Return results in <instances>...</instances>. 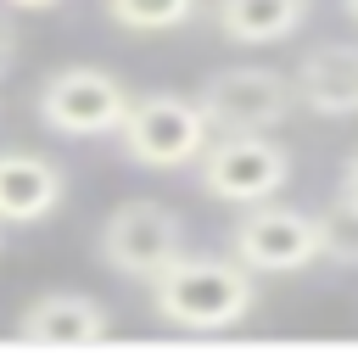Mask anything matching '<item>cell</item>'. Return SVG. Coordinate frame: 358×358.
<instances>
[{"label": "cell", "mask_w": 358, "mask_h": 358, "mask_svg": "<svg viewBox=\"0 0 358 358\" xmlns=\"http://www.w3.org/2000/svg\"><path fill=\"white\" fill-rule=\"evenodd\" d=\"M257 308L252 268L241 257H207V252H179L157 280H151V313L173 330H235Z\"/></svg>", "instance_id": "6da1fadb"}, {"label": "cell", "mask_w": 358, "mask_h": 358, "mask_svg": "<svg viewBox=\"0 0 358 358\" xmlns=\"http://www.w3.org/2000/svg\"><path fill=\"white\" fill-rule=\"evenodd\" d=\"M207 140H213V123H207L201 101L168 95V90L134 95L117 123V145L140 168H190V162H201Z\"/></svg>", "instance_id": "7a4b0ae2"}, {"label": "cell", "mask_w": 358, "mask_h": 358, "mask_svg": "<svg viewBox=\"0 0 358 358\" xmlns=\"http://www.w3.org/2000/svg\"><path fill=\"white\" fill-rule=\"evenodd\" d=\"M129 84L106 67H56L39 95H34V112L50 134H67V140H101V134H117L123 112H129Z\"/></svg>", "instance_id": "3957f363"}, {"label": "cell", "mask_w": 358, "mask_h": 358, "mask_svg": "<svg viewBox=\"0 0 358 358\" xmlns=\"http://www.w3.org/2000/svg\"><path fill=\"white\" fill-rule=\"evenodd\" d=\"M95 252H101V263H106L112 274L151 285V280L185 252V218H179L173 207H162V201L134 196V201H123V207L106 213Z\"/></svg>", "instance_id": "277c9868"}, {"label": "cell", "mask_w": 358, "mask_h": 358, "mask_svg": "<svg viewBox=\"0 0 358 358\" xmlns=\"http://www.w3.org/2000/svg\"><path fill=\"white\" fill-rule=\"evenodd\" d=\"M201 112L213 123V134H268L280 129L302 101H296V78L274 73V67H218L201 84Z\"/></svg>", "instance_id": "5b68a950"}, {"label": "cell", "mask_w": 358, "mask_h": 358, "mask_svg": "<svg viewBox=\"0 0 358 358\" xmlns=\"http://www.w3.org/2000/svg\"><path fill=\"white\" fill-rule=\"evenodd\" d=\"M291 185V151L268 134H213L201 151V190L235 207L274 201Z\"/></svg>", "instance_id": "8992f818"}, {"label": "cell", "mask_w": 358, "mask_h": 358, "mask_svg": "<svg viewBox=\"0 0 358 358\" xmlns=\"http://www.w3.org/2000/svg\"><path fill=\"white\" fill-rule=\"evenodd\" d=\"M229 252L252 274H296L319 263V213L285 207V201H257L229 235Z\"/></svg>", "instance_id": "52a82bcc"}, {"label": "cell", "mask_w": 358, "mask_h": 358, "mask_svg": "<svg viewBox=\"0 0 358 358\" xmlns=\"http://www.w3.org/2000/svg\"><path fill=\"white\" fill-rule=\"evenodd\" d=\"M112 336V313L84 291H45L17 313V341L39 347H90Z\"/></svg>", "instance_id": "ba28073f"}, {"label": "cell", "mask_w": 358, "mask_h": 358, "mask_svg": "<svg viewBox=\"0 0 358 358\" xmlns=\"http://www.w3.org/2000/svg\"><path fill=\"white\" fill-rule=\"evenodd\" d=\"M67 173L39 151H0V224H39L62 207Z\"/></svg>", "instance_id": "9c48e42d"}, {"label": "cell", "mask_w": 358, "mask_h": 358, "mask_svg": "<svg viewBox=\"0 0 358 358\" xmlns=\"http://www.w3.org/2000/svg\"><path fill=\"white\" fill-rule=\"evenodd\" d=\"M296 101L319 117H358V45H313L296 62Z\"/></svg>", "instance_id": "30bf717a"}, {"label": "cell", "mask_w": 358, "mask_h": 358, "mask_svg": "<svg viewBox=\"0 0 358 358\" xmlns=\"http://www.w3.org/2000/svg\"><path fill=\"white\" fill-rule=\"evenodd\" d=\"M308 22V0H213V28L229 45H280Z\"/></svg>", "instance_id": "8fae6325"}, {"label": "cell", "mask_w": 358, "mask_h": 358, "mask_svg": "<svg viewBox=\"0 0 358 358\" xmlns=\"http://www.w3.org/2000/svg\"><path fill=\"white\" fill-rule=\"evenodd\" d=\"M101 6L129 34H173L201 11V0H101Z\"/></svg>", "instance_id": "7c38bea8"}, {"label": "cell", "mask_w": 358, "mask_h": 358, "mask_svg": "<svg viewBox=\"0 0 358 358\" xmlns=\"http://www.w3.org/2000/svg\"><path fill=\"white\" fill-rule=\"evenodd\" d=\"M319 257L336 268H358V201L336 196L319 213Z\"/></svg>", "instance_id": "4fadbf2b"}, {"label": "cell", "mask_w": 358, "mask_h": 358, "mask_svg": "<svg viewBox=\"0 0 358 358\" xmlns=\"http://www.w3.org/2000/svg\"><path fill=\"white\" fill-rule=\"evenodd\" d=\"M11 56H17V28H11V6H0V73L11 67Z\"/></svg>", "instance_id": "5bb4252c"}, {"label": "cell", "mask_w": 358, "mask_h": 358, "mask_svg": "<svg viewBox=\"0 0 358 358\" xmlns=\"http://www.w3.org/2000/svg\"><path fill=\"white\" fill-rule=\"evenodd\" d=\"M341 196L347 201H358V151L347 157V168H341Z\"/></svg>", "instance_id": "9a60e30c"}, {"label": "cell", "mask_w": 358, "mask_h": 358, "mask_svg": "<svg viewBox=\"0 0 358 358\" xmlns=\"http://www.w3.org/2000/svg\"><path fill=\"white\" fill-rule=\"evenodd\" d=\"M0 6H11V11H50V6H62V0H0Z\"/></svg>", "instance_id": "2e32d148"}, {"label": "cell", "mask_w": 358, "mask_h": 358, "mask_svg": "<svg viewBox=\"0 0 358 358\" xmlns=\"http://www.w3.org/2000/svg\"><path fill=\"white\" fill-rule=\"evenodd\" d=\"M341 6H347V17H352V22H358V0H341Z\"/></svg>", "instance_id": "e0dca14e"}]
</instances>
